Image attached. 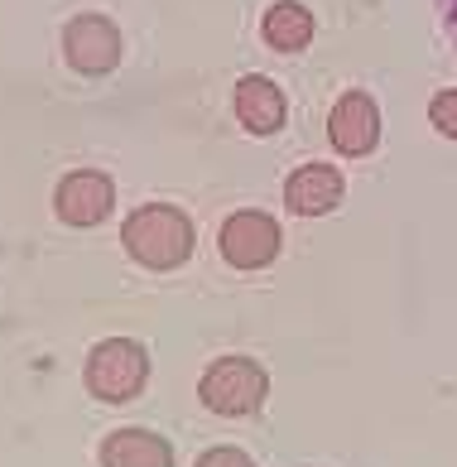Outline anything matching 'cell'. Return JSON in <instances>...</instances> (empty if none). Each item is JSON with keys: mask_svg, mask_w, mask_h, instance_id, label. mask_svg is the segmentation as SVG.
Wrapping results in <instances>:
<instances>
[{"mask_svg": "<svg viewBox=\"0 0 457 467\" xmlns=\"http://www.w3.org/2000/svg\"><path fill=\"white\" fill-rule=\"evenodd\" d=\"M116 207V183L101 169H73L54 188V213L63 227H101Z\"/></svg>", "mask_w": 457, "mask_h": 467, "instance_id": "cell-6", "label": "cell"}, {"mask_svg": "<svg viewBox=\"0 0 457 467\" xmlns=\"http://www.w3.org/2000/svg\"><path fill=\"white\" fill-rule=\"evenodd\" d=\"M150 380V352L135 337H107L97 342L82 361V386L92 390V400L101 405H126L145 390Z\"/></svg>", "mask_w": 457, "mask_h": 467, "instance_id": "cell-2", "label": "cell"}, {"mask_svg": "<svg viewBox=\"0 0 457 467\" xmlns=\"http://www.w3.org/2000/svg\"><path fill=\"white\" fill-rule=\"evenodd\" d=\"M342 169L338 164H304L285 179V207L294 217H327L342 207Z\"/></svg>", "mask_w": 457, "mask_h": 467, "instance_id": "cell-8", "label": "cell"}, {"mask_svg": "<svg viewBox=\"0 0 457 467\" xmlns=\"http://www.w3.org/2000/svg\"><path fill=\"white\" fill-rule=\"evenodd\" d=\"M232 107H236V120H241L251 135H275L279 126H285V116H289L285 92H279L270 78H260V73H245V78L236 82Z\"/></svg>", "mask_w": 457, "mask_h": 467, "instance_id": "cell-9", "label": "cell"}, {"mask_svg": "<svg viewBox=\"0 0 457 467\" xmlns=\"http://www.w3.org/2000/svg\"><path fill=\"white\" fill-rule=\"evenodd\" d=\"M265 395H270V376L251 357H217L198 380V400L213 414H222V420L255 414L260 405H265Z\"/></svg>", "mask_w": 457, "mask_h": 467, "instance_id": "cell-3", "label": "cell"}, {"mask_svg": "<svg viewBox=\"0 0 457 467\" xmlns=\"http://www.w3.org/2000/svg\"><path fill=\"white\" fill-rule=\"evenodd\" d=\"M101 467H173V443L154 429H116L101 439Z\"/></svg>", "mask_w": 457, "mask_h": 467, "instance_id": "cell-10", "label": "cell"}, {"mask_svg": "<svg viewBox=\"0 0 457 467\" xmlns=\"http://www.w3.org/2000/svg\"><path fill=\"white\" fill-rule=\"evenodd\" d=\"M120 246L140 270H179L188 265L192 246H198V232H192V217L173 202H145L120 222Z\"/></svg>", "mask_w": 457, "mask_h": 467, "instance_id": "cell-1", "label": "cell"}, {"mask_svg": "<svg viewBox=\"0 0 457 467\" xmlns=\"http://www.w3.org/2000/svg\"><path fill=\"white\" fill-rule=\"evenodd\" d=\"M192 467H255V462H251V453H241V448L217 443V448H207V453L192 462Z\"/></svg>", "mask_w": 457, "mask_h": 467, "instance_id": "cell-13", "label": "cell"}, {"mask_svg": "<svg viewBox=\"0 0 457 467\" xmlns=\"http://www.w3.org/2000/svg\"><path fill=\"white\" fill-rule=\"evenodd\" d=\"M327 140L347 160H361L380 145V107L371 92H342L327 116Z\"/></svg>", "mask_w": 457, "mask_h": 467, "instance_id": "cell-7", "label": "cell"}, {"mask_svg": "<svg viewBox=\"0 0 457 467\" xmlns=\"http://www.w3.org/2000/svg\"><path fill=\"white\" fill-rule=\"evenodd\" d=\"M429 120H433V130H438V135L457 140V88L433 92V101H429Z\"/></svg>", "mask_w": 457, "mask_h": 467, "instance_id": "cell-12", "label": "cell"}, {"mask_svg": "<svg viewBox=\"0 0 457 467\" xmlns=\"http://www.w3.org/2000/svg\"><path fill=\"white\" fill-rule=\"evenodd\" d=\"M260 34H265V44L275 54H304L313 44V15L298 0H275L265 10V20H260Z\"/></svg>", "mask_w": 457, "mask_h": 467, "instance_id": "cell-11", "label": "cell"}, {"mask_svg": "<svg viewBox=\"0 0 457 467\" xmlns=\"http://www.w3.org/2000/svg\"><path fill=\"white\" fill-rule=\"evenodd\" d=\"M63 58L82 78L111 73V67L120 63V29H116V20H107V15H97V10L73 15V20L63 25Z\"/></svg>", "mask_w": 457, "mask_h": 467, "instance_id": "cell-5", "label": "cell"}, {"mask_svg": "<svg viewBox=\"0 0 457 467\" xmlns=\"http://www.w3.org/2000/svg\"><path fill=\"white\" fill-rule=\"evenodd\" d=\"M217 251L232 270H265L279 255V222L270 213H255V207H241L222 222L217 232Z\"/></svg>", "mask_w": 457, "mask_h": 467, "instance_id": "cell-4", "label": "cell"}]
</instances>
